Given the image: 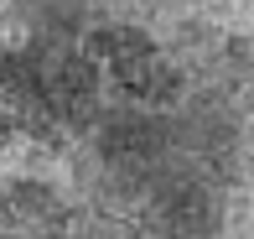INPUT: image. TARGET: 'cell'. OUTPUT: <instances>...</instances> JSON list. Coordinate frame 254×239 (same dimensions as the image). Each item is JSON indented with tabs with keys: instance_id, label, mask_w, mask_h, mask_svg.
I'll list each match as a JSON object with an SVG mask.
<instances>
[{
	"instance_id": "6da1fadb",
	"label": "cell",
	"mask_w": 254,
	"mask_h": 239,
	"mask_svg": "<svg viewBox=\"0 0 254 239\" xmlns=\"http://www.w3.org/2000/svg\"><path fill=\"white\" fill-rule=\"evenodd\" d=\"M0 239H254V0H0Z\"/></svg>"
}]
</instances>
